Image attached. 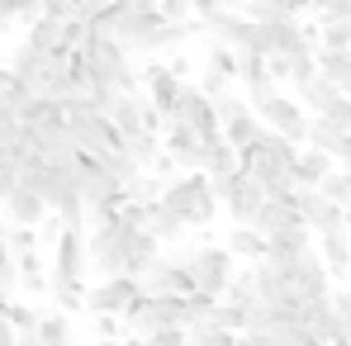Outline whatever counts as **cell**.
<instances>
[{
  "label": "cell",
  "mask_w": 351,
  "mask_h": 346,
  "mask_svg": "<svg viewBox=\"0 0 351 346\" xmlns=\"http://www.w3.org/2000/svg\"><path fill=\"white\" fill-rule=\"evenodd\" d=\"M10 261H14V285L24 289V294H34V299H43V294H48L53 271H48L43 251H24V256H10Z\"/></svg>",
  "instance_id": "cell-22"
},
{
  "label": "cell",
  "mask_w": 351,
  "mask_h": 346,
  "mask_svg": "<svg viewBox=\"0 0 351 346\" xmlns=\"http://www.w3.org/2000/svg\"><path fill=\"white\" fill-rule=\"evenodd\" d=\"M190 346H237V332H228V328H199V332H190Z\"/></svg>",
  "instance_id": "cell-41"
},
{
  "label": "cell",
  "mask_w": 351,
  "mask_h": 346,
  "mask_svg": "<svg viewBox=\"0 0 351 346\" xmlns=\"http://www.w3.org/2000/svg\"><path fill=\"white\" fill-rule=\"evenodd\" d=\"M14 346H43V342H38L34 332H19V337H14Z\"/></svg>",
  "instance_id": "cell-47"
},
{
  "label": "cell",
  "mask_w": 351,
  "mask_h": 346,
  "mask_svg": "<svg viewBox=\"0 0 351 346\" xmlns=\"http://www.w3.org/2000/svg\"><path fill=\"white\" fill-rule=\"evenodd\" d=\"M313 251H318V261L328 266L332 280H351V237H347V228L318 232V237H313Z\"/></svg>",
  "instance_id": "cell-20"
},
{
  "label": "cell",
  "mask_w": 351,
  "mask_h": 346,
  "mask_svg": "<svg viewBox=\"0 0 351 346\" xmlns=\"http://www.w3.org/2000/svg\"><path fill=\"white\" fill-rule=\"evenodd\" d=\"M247 228H256L261 237H276V232H285V228H299V209H294V199H266Z\"/></svg>",
  "instance_id": "cell-23"
},
{
  "label": "cell",
  "mask_w": 351,
  "mask_h": 346,
  "mask_svg": "<svg viewBox=\"0 0 351 346\" xmlns=\"http://www.w3.org/2000/svg\"><path fill=\"white\" fill-rule=\"evenodd\" d=\"M38 313H43V308H34V304H24V299H10L5 323H10L14 332H34V328H38Z\"/></svg>",
  "instance_id": "cell-36"
},
{
  "label": "cell",
  "mask_w": 351,
  "mask_h": 346,
  "mask_svg": "<svg viewBox=\"0 0 351 346\" xmlns=\"http://www.w3.org/2000/svg\"><path fill=\"white\" fill-rule=\"evenodd\" d=\"M294 209H299V223L313 232H332V228H347V209L332 204L323 190H294Z\"/></svg>",
  "instance_id": "cell-14"
},
{
  "label": "cell",
  "mask_w": 351,
  "mask_h": 346,
  "mask_svg": "<svg viewBox=\"0 0 351 346\" xmlns=\"http://www.w3.org/2000/svg\"><path fill=\"white\" fill-rule=\"evenodd\" d=\"M337 95H342V90H337L332 81H323V76H313V81L294 86V100H299V110H304V114H323Z\"/></svg>",
  "instance_id": "cell-28"
},
{
  "label": "cell",
  "mask_w": 351,
  "mask_h": 346,
  "mask_svg": "<svg viewBox=\"0 0 351 346\" xmlns=\"http://www.w3.org/2000/svg\"><path fill=\"white\" fill-rule=\"evenodd\" d=\"M10 76H14L29 95H43V100H53V105H66V100L76 95V81H71V71H66V58H62V53H38V48H29V43L14 48Z\"/></svg>",
  "instance_id": "cell-2"
},
{
  "label": "cell",
  "mask_w": 351,
  "mask_h": 346,
  "mask_svg": "<svg viewBox=\"0 0 351 346\" xmlns=\"http://www.w3.org/2000/svg\"><path fill=\"white\" fill-rule=\"evenodd\" d=\"M138 86H143V100H147V105H157L162 114H171L180 81H176L171 71H167V62H162V58H152L147 66H143V71H138Z\"/></svg>",
  "instance_id": "cell-19"
},
{
  "label": "cell",
  "mask_w": 351,
  "mask_h": 346,
  "mask_svg": "<svg viewBox=\"0 0 351 346\" xmlns=\"http://www.w3.org/2000/svg\"><path fill=\"white\" fill-rule=\"evenodd\" d=\"M71 58L86 66V81H90V90L95 86H119V90H128V95H138L143 86H138V71L128 66V48L119 43L114 34H105V29H86V38L71 48Z\"/></svg>",
  "instance_id": "cell-1"
},
{
  "label": "cell",
  "mask_w": 351,
  "mask_h": 346,
  "mask_svg": "<svg viewBox=\"0 0 351 346\" xmlns=\"http://www.w3.org/2000/svg\"><path fill=\"white\" fill-rule=\"evenodd\" d=\"M318 119H328L337 133H351V95H337V100H332V105H328Z\"/></svg>",
  "instance_id": "cell-40"
},
{
  "label": "cell",
  "mask_w": 351,
  "mask_h": 346,
  "mask_svg": "<svg viewBox=\"0 0 351 346\" xmlns=\"http://www.w3.org/2000/svg\"><path fill=\"white\" fill-rule=\"evenodd\" d=\"M162 204H167V209H171L190 232H195V228H209V223L219 219V199H214L209 175H204V171H180L176 180H167Z\"/></svg>",
  "instance_id": "cell-3"
},
{
  "label": "cell",
  "mask_w": 351,
  "mask_h": 346,
  "mask_svg": "<svg viewBox=\"0 0 351 346\" xmlns=\"http://www.w3.org/2000/svg\"><path fill=\"white\" fill-rule=\"evenodd\" d=\"M190 332L180 328H162V332H147V337H123V346H185Z\"/></svg>",
  "instance_id": "cell-38"
},
{
  "label": "cell",
  "mask_w": 351,
  "mask_h": 346,
  "mask_svg": "<svg viewBox=\"0 0 351 346\" xmlns=\"http://www.w3.org/2000/svg\"><path fill=\"white\" fill-rule=\"evenodd\" d=\"M0 261H10V251H5V219H0Z\"/></svg>",
  "instance_id": "cell-49"
},
{
  "label": "cell",
  "mask_w": 351,
  "mask_h": 346,
  "mask_svg": "<svg viewBox=\"0 0 351 346\" xmlns=\"http://www.w3.org/2000/svg\"><path fill=\"white\" fill-rule=\"evenodd\" d=\"M167 71H171L176 81H190V58H185L180 48H171V58H167Z\"/></svg>",
  "instance_id": "cell-44"
},
{
  "label": "cell",
  "mask_w": 351,
  "mask_h": 346,
  "mask_svg": "<svg viewBox=\"0 0 351 346\" xmlns=\"http://www.w3.org/2000/svg\"><path fill=\"white\" fill-rule=\"evenodd\" d=\"M285 275H290V289L299 294V304H308V299H328V294H332V275H328V266L318 261L313 247H308L304 256L285 261Z\"/></svg>",
  "instance_id": "cell-12"
},
{
  "label": "cell",
  "mask_w": 351,
  "mask_h": 346,
  "mask_svg": "<svg viewBox=\"0 0 351 346\" xmlns=\"http://www.w3.org/2000/svg\"><path fill=\"white\" fill-rule=\"evenodd\" d=\"M171 123H185V128H195L204 143L209 138H219V114H214V100L195 86V81H180V90H176V105H171Z\"/></svg>",
  "instance_id": "cell-10"
},
{
  "label": "cell",
  "mask_w": 351,
  "mask_h": 346,
  "mask_svg": "<svg viewBox=\"0 0 351 346\" xmlns=\"http://www.w3.org/2000/svg\"><path fill=\"white\" fill-rule=\"evenodd\" d=\"M48 251H53L48 256L53 280H86V228L81 223H66Z\"/></svg>",
  "instance_id": "cell-11"
},
{
  "label": "cell",
  "mask_w": 351,
  "mask_h": 346,
  "mask_svg": "<svg viewBox=\"0 0 351 346\" xmlns=\"http://www.w3.org/2000/svg\"><path fill=\"white\" fill-rule=\"evenodd\" d=\"M332 171V157L328 152H318V147H299L294 152V185L299 190H318L323 180Z\"/></svg>",
  "instance_id": "cell-25"
},
{
  "label": "cell",
  "mask_w": 351,
  "mask_h": 346,
  "mask_svg": "<svg viewBox=\"0 0 351 346\" xmlns=\"http://www.w3.org/2000/svg\"><path fill=\"white\" fill-rule=\"evenodd\" d=\"M228 171H237V147H228L223 133H219L204 147V175H228Z\"/></svg>",
  "instance_id": "cell-32"
},
{
  "label": "cell",
  "mask_w": 351,
  "mask_h": 346,
  "mask_svg": "<svg viewBox=\"0 0 351 346\" xmlns=\"http://www.w3.org/2000/svg\"><path fill=\"white\" fill-rule=\"evenodd\" d=\"M180 313H185V299H176V294H138L123 313V332L147 337V332H162V328H180Z\"/></svg>",
  "instance_id": "cell-7"
},
{
  "label": "cell",
  "mask_w": 351,
  "mask_h": 346,
  "mask_svg": "<svg viewBox=\"0 0 351 346\" xmlns=\"http://www.w3.org/2000/svg\"><path fill=\"white\" fill-rule=\"evenodd\" d=\"M38 10H43V14H71L66 0H38Z\"/></svg>",
  "instance_id": "cell-46"
},
{
  "label": "cell",
  "mask_w": 351,
  "mask_h": 346,
  "mask_svg": "<svg viewBox=\"0 0 351 346\" xmlns=\"http://www.w3.org/2000/svg\"><path fill=\"white\" fill-rule=\"evenodd\" d=\"M209 190H214L219 209L228 214V223H252V219H256V209L266 204V190L242 171V166L228 171V175H209Z\"/></svg>",
  "instance_id": "cell-6"
},
{
  "label": "cell",
  "mask_w": 351,
  "mask_h": 346,
  "mask_svg": "<svg viewBox=\"0 0 351 346\" xmlns=\"http://www.w3.org/2000/svg\"><path fill=\"white\" fill-rule=\"evenodd\" d=\"M157 14H162V19H171V24H190V19H195L190 0H157Z\"/></svg>",
  "instance_id": "cell-42"
},
{
  "label": "cell",
  "mask_w": 351,
  "mask_h": 346,
  "mask_svg": "<svg viewBox=\"0 0 351 346\" xmlns=\"http://www.w3.org/2000/svg\"><path fill=\"white\" fill-rule=\"evenodd\" d=\"M138 294H143L138 280H128V275H105L100 285H86V313H114V318H123Z\"/></svg>",
  "instance_id": "cell-15"
},
{
  "label": "cell",
  "mask_w": 351,
  "mask_h": 346,
  "mask_svg": "<svg viewBox=\"0 0 351 346\" xmlns=\"http://www.w3.org/2000/svg\"><path fill=\"white\" fill-rule=\"evenodd\" d=\"M43 214H48V204H43L24 180H14L10 195L0 199V219H5V228H38Z\"/></svg>",
  "instance_id": "cell-17"
},
{
  "label": "cell",
  "mask_w": 351,
  "mask_h": 346,
  "mask_svg": "<svg viewBox=\"0 0 351 346\" xmlns=\"http://www.w3.org/2000/svg\"><path fill=\"white\" fill-rule=\"evenodd\" d=\"M328 5H337V0H308V14H323Z\"/></svg>",
  "instance_id": "cell-48"
},
{
  "label": "cell",
  "mask_w": 351,
  "mask_h": 346,
  "mask_svg": "<svg viewBox=\"0 0 351 346\" xmlns=\"http://www.w3.org/2000/svg\"><path fill=\"white\" fill-rule=\"evenodd\" d=\"M233 261H242V266H256V261H266V237L256 228H247V223H228V232H223V242H219Z\"/></svg>",
  "instance_id": "cell-21"
},
{
  "label": "cell",
  "mask_w": 351,
  "mask_h": 346,
  "mask_svg": "<svg viewBox=\"0 0 351 346\" xmlns=\"http://www.w3.org/2000/svg\"><path fill=\"white\" fill-rule=\"evenodd\" d=\"M38 14H43L38 0H0V34L14 29V24H34Z\"/></svg>",
  "instance_id": "cell-34"
},
{
  "label": "cell",
  "mask_w": 351,
  "mask_h": 346,
  "mask_svg": "<svg viewBox=\"0 0 351 346\" xmlns=\"http://www.w3.org/2000/svg\"><path fill=\"white\" fill-rule=\"evenodd\" d=\"M318 190H323V195H328L332 204L351 209V171H337V166H332V171H328V180H323Z\"/></svg>",
  "instance_id": "cell-37"
},
{
  "label": "cell",
  "mask_w": 351,
  "mask_h": 346,
  "mask_svg": "<svg viewBox=\"0 0 351 346\" xmlns=\"http://www.w3.org/2000/svg\"><path fill=\"white\" fill-rule=\"evenodd\" d=\"M143 228H147L152 237H157V242H162V251H167V247H180V242H185V232H190V228H185V223H180V219L171 214V209L162 204V199L147 209V223H143Z\"/></svg>",
  "instance_id": "cell-27"
},
{
  "label": "cell",
  "mask_w": 351,
  "mask_h": 346,
  "mask_svg": "<svg viewBox=\"0 0 351 346\" xmlns=\"http://www.w3.org/2000/svg\"><path fill=\"white\" fill-rule=\"evenodd\" d=\"M5 251H10V256L38 251V228H5Z\"/></svg>",
  "instance_id": "cell-39"
},
{
  "label": "cell",
  "mask_w": 351,
  "mask_h": 346,
  "mask_svg": "<svg viewBox=\"0 0 351 346\" xmlns=\"http://www.w3.org/2000/svg\"><path fill=\"white\" fill-rule=\"evenodd\" d=\"M204 138L195 133V128H185V123H162V152L176 162V171H204Z\"/></svg>",
  "instance_id": "cell-16"
},
{
  "label": "cell",
  "mask_w": 351,
  "mask_h": 346,
  "mask_svg": "<svg viewBox=\"0 0 351 346\" xmlns=\"http://www.w3.org/2000/svg\"><path fill=\"white\" fill-rule=\"evenodd\" d=\"M318 48L351 53V19H318Z\"/></svg>",
  "instance_id": "cell-33"
},
{
  "label": "cell",
  "mask_w": 351,
  "mask_h": 346,
  "mask_svg": "<svg viewBox=\"0 0 351 346\" xmlns=\"http://www.w3.org/2000/svg\"><path fill=\"white\" fill-rule=\"evenodd\" d=\"M48 299H53L58 313L76 318V313H86V280H53L48 285Z\"/></svg>",
  "instance_id": "cell-31"
},
{
  "label": "cell",
  "mask_w": 351,
  "mask_h": 346,
  "mask_svg": "<svg viewBox=\"0 0 351 346\" xmlns=\"http://www.w3.org/2000/svg\"><path fill=\"white\" fill-rule=\"evenodd\" d=\"M14 180H19V166H14V162H5V157H0V199H5V195H10V185H14Z\"/></svg>",
  "instance_id": "cell-45"
},
{
  "label": "cell",
  "mask_w": 351,
  "mask_h": 346,
  "mask_svg": "<svg viewBox=\"0 0 351 346\" xmlns=\"http://www.w3.org/2000/svg\"><path fill=\"white\" fill-rule=\"evenodd\" d=\"M185 266H190V294H199V299H223V289H228V280L237 271V261L219 242L185 247Z\"/></svg>",
  "instance_id": "cell-5"
},
{
  "label": "cell",
  "mask_w": 351,
  "mask_h": 346,
  "mask_svg": "<svg viewBox=\"0 0 351 346\" xmlns=\"http://www.w3.org/2000/svg\"><path fill=\"white\" fill-rule=\"evenodd\" d=\"M313 62H318V76H323V81H332L342 95H351V53H328V48H318Z\"/></svg>",
  "instance_id": "cell-29"
},
{
  "label": "cell",
  "mask_w": 351,
  "mask_h": 346,
  "mask_svg": "<svg viewBox=\"0 0 351 346\" xmlns=\"http://www.w3.org/2000/svg\"><path fill=\"white\" fill-rule=\"evenodd\" d=\"M138 285H143V294H176V299H185V294H190L185 251H162V256L152 261V271H147Z\"/></svg>",
  "instance_id": "cell-13"
},
{
  "label": "cell",
  "mask_w": 351,
  "mask_h": 346,
  "mask_svg": "<svg viewBox=\"0 0 351 346\" xmlns=\"http://www.w3.org/2000/svg\"><path fill=\"white\" fill-rule=\"evenodd\" d=\"M252 114L261 119L271 133H280L285 143H294V147H304V138H308V114L299 110V100L294 95H266L261 105H252Z\"/></svg>",
  "instance_id": "cell-9"
},
{
  "label": "cell",
  "mask_w": 351,
  "mask_h": 346,
  "mask_svg": "<svg viewBox=\"0 0 351 346\" xmlns=\"http://www.w3.org/2000/svg\"><path fill=\"white\" fill-rule=\"evenodd\" d=\"M90 346H123V342H90Z\"/></svg>",
  "instance_id": "cell-50"
},
{
  "label": "cell",
  "mask_w": 351,
  "mask_h": 346,
  "mask_svg": "<svg viewBox=\"0 0 351 346\" xmlns=\"http://www.w3.org/2000/svg\"><path fill=\"white\" fill-rule=\"evenodd\" d=\"M299 328L308 332V342H318V346H332L342 337V318H337V308L328 299H308L299 308Z\"/></svg>",
  "instance_id": "cell-18"
},
{
  "label": "cell",
  "mask_w": 351,
  "mask_h": 346,
  "mask_svg": "<svg viewBox=\"0 0 351 346\" xmlns=\"http://www.w3.org/2000/svg\"><path fill=\"white\" fill-rule=\"evenodd\" d=\"M86 29L90 24H81V19H71V14H38L34 24H24V43L29 48H38V53H71L81 38H86Z\"/></svg>",
  "instance_id": "cell-8"
},
{
  "label": "cell",
  "mask_w": 351,
  "mask_h": 346,
  "mask_svg": "<svg viewBox=\"0 0 351 346\" xmlns=\"http://www.w3.org/2000/svg\"><path fill=\"white\" fill-rule=\"evenodd\" d=\"M34 337H38L43 346H71V342H76V328H71V318H66V313L53 308V313H38Z\"/></svg>",
  "instance_id": "cell-30"
},
{
  "label": "cell",
  "mask_w": 351,
  "mask_h": 346,
  "mask_svg": "<svg viewBox=\"0 0 351 346\" xmlns=\"http://www.w3.org/2000/svg\"><path fill=\"white\" fill-rule=\"evenodd\" d=\"M219 133H223V143H228V147L247 152V147H252V143H256V138L266 133V123H261V119L252 114V105H242L237 114H228L223 123H219Z\"/></svg>",
  "instance_id": "cell-24"
},
{
  "label": "cell",
  "mask_w": 351,
  "mask_h": 346,
  "mask_svg": "<svg viewBox=\"0 0 351 346\" xmlns=\"http://www.w3.org/2000/svg\"><path fill=\"white\" fill-rule=\"evenodd\" d=\"M62 228H66V223H62L58 214H43V223H38V242H43V247H53Z\"/></svg>",
  "instance_id": "cell-43"
},
{
  "label": "cell",
  "mask_w": 351,
  "mask_h": 346,
  "mask_svg": "<svg viewBox=\"0 0 351 346\" xmlns=\"http://www.w3.org/2000/svg\"><path fill=\"white\" fill-rule=\"evenodd\" d=\"M86 328H90L95 342H123L128 337L123 332V318H114V313H86Z\"/></svg>",
  "instance_id": "cell-35"
},
{
  "label": "cell",
  "mask_w": 351,
  "mask_h": 346,
  "mask_svg": "<svg viewBox=\"0 0 351 346\" xmlns=\"http://www.w3.org/2000/svg\"><path fill=\"white\" fill-rule=\"evenodd\" d=\"M62 119H66V133H71V143H76L81 157H105L110 147H119L114 123L95 110L90 95H71V100L62 105Z\"/></svg>",
  "instance_id": "cell-4"
},
{
  "label": "cell",
  "mask_w": 351,
  "mask_h": 346,
  "mask_svg": "<svg viewBox=\"0 0 351 346\" xmlns=\"http://www.w3.org/2000/svg\"><path fill=\"white\" fill-rule=\"evenodd\" d=\"M90 162H95L100 171L110 175V180H114L119 190H123V185H133V180L143 175V166H138V157H133V152H128L123 143H119V147H110L105 157H90Z\"/></svg>",
  "instance_id": "cell-26"
}]
</instances>
